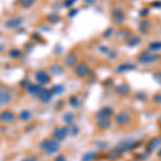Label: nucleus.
Listing matches in <instances>:
<instances>
[{
  "label": "nucleus",
  "instance_id": "e433bc0d",
  "mask_svg": "<svg viewBox=\"0 0 161 161\" xmlns=\"http://www.w3.org/2000/svg\"><path fill=\"white\" fill-rule=\"evenodd\" d=\"M152 5H153L154 8L161 9V1H159V0H157V1H154V2H152Z\"/></svg>",
  "mask_w": 161,
  "mask_h": 161
},
{
  "label": "nucleus",
  "instance_id": "c9c22d12",
  "mask_svg": "<svg viewBox=\"0 0 161 161\" xmlns=\"http://www.w3.org/2000/svg\"><path fill=\"white\" fill-rule=\"evenodd\" d=\"M149 14V9L148 8H144L141 10V12H140V16H142V17H144V16L148 15Z\"/></svg>",
  "mask_w": 161,
  "mask_h": 161
},
{
  "label": "nucleus",
  "instance_id": "1a4fd4ad",
  "mask_svg": "<svg viewBox=\"0 0 161 161\" xmlns=\"http://www.w3.org/2000/svg\"><path fill=\"white\" fill-rule=\"evenodd\" d=\"M38 96L40 98V100L44 103H47L52 100V91L48 90V89H41V91Z\"/></svg>",
  "mask_w": 161,
  "mask_h": 161
},
{
  "label": "nucleus",
  "instance_id": "ddd939ff",
  "mask_svg": "<svg viewBox=\"0 0 161 161\" xmlns=\"http://www.w3.org/2000/svg\"><path fill=\"white\" fill-rule=\"evenodd\" d=\"M140 43H141V37L135 36V34L130 36L128 38V40H127V45H128L129 47H134V46H137Z\"/></svg>",
  "mask_w": 161,
  "mask_h": 161
},
{
  "label": "nucleus",
  "instance_id": "cd10ccee",
  "mask_svg": "<svg viewBox=\"0 0 161 161\" xmlns=\"http://www.w3.org/2000/svg\"><path fill=\"white\" fill-rule=\"evenodd\" d=\"M52 93H64V87L60 86V85H57V86H54L52 89Z\"/></svg>",
  "mask_w": 161,
  "mask_h": 161
},
{
  "label": "nucleus",
  "instance_id": "f8f14e48",
  "mask_svg": "<svg viewBox=\"0 0 161 161\" xmlns=\"http://www.w3.org/2000/svg\"><path fill=\"white\" fill-rule=\"evenodd\" d=\"M161 144V137H155V139H152L150 141L147 143V146L146 148L148 152H153L155 149H157Z\"/></svg>",
  "mask_w": 161,
  "mask_h": 161
},
{
  "label": "nucleus",
  "instance_id": "7c9ffc66",
  "mask_svg": "<svg viewBox=\"0 0 161 161\" xmlns=\"http://www.w3.org/2000/svg\"><path fill=\"white\" fill-rule=\"evenodd\" d=\"M33 2V0H20V3L23 5V7H26V8H28L30 7Z\"/></svg>",
  "mask_w": 161,
  "mask_h": 161
},
{
  "label": "nucleus",
  "instance_id": "2f4dec72",
  "mask_svg": "<svg viewBox=\"0 0 161 161\" xmlns=\"http://www.w3.org/2000/svg\"><path fill=\"white\" fill-rule=\"evenodd\" d=\"M64 119L66 120V122H68V124H72V120H73V116L70 114V113H67L66 115L64 116Z\"/></svg>",
  "mask_w": 161,
  "mask_h": 161
},
{
  "label": "nucleus",
  "instance_id": "4468645a",
  "mask_svg": "<svg viewBox=\"0 0 161 161\" xmlns=\"http://www.w3.org/2000/svg\"><path fill=\"white\" fill-rule=\"evenodd\" d=\"M116 91L121 96H127L130 93V86L128 84H120L116 87Z\"/></svg>",
  "mask_w": 161,
  "mask_h": 161
},
{
  "label": "nucleus",
  "instance_id": "6e6552de",
  "mask_svg": "<svg viewBox=\"0 0 161 161\" xmlns=\"http://www.w3.org/2000/svg\"><path fill=\"white\" fill-rule=\"evenodd\" d=\"M75 73L78 76L84 77L89 74V69L85 64H78L76 66V68H75Z\"/></svg>",
  "mask_w": 161,
  "mask_h": 161
},
{
  "label": "nucleus",
  "instance_id": "a211bd4d",
  "mask_svg": "<svg viewBox=\"0 0 161 161\" xmlns=\"http://www.w3.org/2000/svg\"><path fill=\"white\" fill-rule=\"evenodd\" d=\"M150 26H152L150 22H149L148 20H142L141 23H140L139 30H140V32H142V33H146V31H147V30L150 28Z\"/></svg>",
  "mask_w": 161,
  "mask_h": 161
},
{
  "label": "nucleus",
  "instance_id": "20e7f679",
  "mask_svg": "<svg viewBox=\"0 0 161 161\" xmlns=\"http://www.w3.org/2000/svg\"><path fill=\"white\" fill-rule=\"evenodd\" d=\"M131 120V118H130V114L125 111H122V112H119L117 115H115V122H116L117 125L119 126H125L127 124H129Z\"/></svg>",
  "mask_w": 161,
  "mask_h": 161
},
{
  "label": "nucleus",
  "instance_id": "9b49d317",
  "mask_svg": "<svg viewBox=\"0 0 161 161\" xmlns=\"http://www.w3.org/2000/svg\"><path fill=\"white\" fill-rule=\"evenodd\" d=\"M68 133H69V129L66 128V127H62V128H59L55 130L54 137L57 139V141H62Z\"/></svg>",
  "mask_w": 161,
  "mask_h": 161
},
{
  "label": "nucleus",
  "instance_id": "2eb2a0df",
  "mask_svg": "<svg viewBox=\"0 0 161 161\" xmlns=\"http://www.w3.org/2000/svg\"><path fill=\"white\" fill-rule=\"evenodd\" d=\"M36 77H37V80H38L39 83H41V84H47L48 80H49V77H48V75L44 72V71L38 72L37 73Z\"/></svg>",
  "mask_w": 161,
  "mask_h": 161
},
{
  "label": "nucleus",
  "instance_id": "9d476101",
  "mask_svg": "<svg viewBox=\"0 0 161 161\" xmlns=\"http://www.w3.org/2000/svg\"><path fill=\"white\" fill-rule=\"evenodd\" d=\"M14 119V114L9 110L2 111L0 113V120L3 121V122H11Z\"/></svg>",
  "mask_w": 161,
  "mask_h": 161
},
{
  "label": "nucleus",
  "instance_id": "aec40b11",
  "mask_svg": "<svg viewBox=\"0 0 161 161\" xmlns=\"http://www.w3.org/2000/svg\"><path fill=\"white\" fill-rule=\"evenodd\" d=\"M129 37H130V31L127 28L120 29L117 33V39L118 40H125V39H128Z\"/></svg>",
  "mask_w": 161,
  "mask_h": 161
},
{
  "label": "nucleus",
  "instance_id": "412c9836",
  "mask_svg": "<svg viewBox=\"0 0 161 161\" xmlns=\"http://www.w3.org/2000/svg\"><path fill=\"white\" fill-rule=\"evenodd\" d=\"M121 154L122 153H121L118 148H114V149H112V150H110L109 153H108L106 158H108V159H115V158L119 157Z\"/></svg>",
  "mask_w": 161,
  "mask_h": 161
},
{
  "label": "nucleus",
  "instance_id": "473e14b6",
  "mask_svg": "<svg viewBox=\"0 0 161 161\" xmlns=\"http://www.w3.org/2000/svg\"><path fill=\"white\" fill-rule=\"evenodd\" d=\"M154 80H156L158 84L161 85V71H158L154 74Z\"/></svg>",
  "mask_w": 161,
  "mask_h": 161
},
{
  "label": "nucleus",
  "instance_id": "423d86ee",
  "mask_svg": "<svg viewBox=\"0 0 161 161\" xmlns=\"http://www.w3.org/2000/svg\"><path fill=\"white\" fill-rule=\"evenodd\" d=\"M114 114V111H113L111 108L109 106H104L101 110H99L96 114L97 119H101V118H110Z\"/></svg>",
  "mask_w": 161,
  "mask_h": 161
},
{
  "label": "nucleus",
  "instance_id": "4c0bfd02",
  "mask_svg": "<svg viewBox=\"0 0 161 161\" xmlns=\"http://www.w3.org/2000/svg\"><path fill=\"white\" fill-rule=\"evenodd\" d=\"M56 161H66V159H64L62 156H60V157H57L56 158Z\"/></svg>",
  "mask_w": 161,
  "mask_h": 161
},
{
  "label": "nucleus",
  "instance_id": "f3484780",
  "mask_svg": "<svg viewBox=\"0 0 161 161\" xmlns=\"http://www.w3.org/2000/svg\"><path fill=\"white\" fill-rule=\"evenodd\" d=\"M11 99V96L8 91L5 90H0V105H3L5 103H8Z\"/></svg>",
  "mask_w": 161,
  "mask_h": 161
},
{
  "label": "nucleus",
  "instance_id": "7ed1b4c3",
  "mask_svg": "<svg viewBox=\"0 0 161 161\" xmlns=\"http://www.w3.org/2000/svg\"><path fill=\"white\" fill-rule=\"evenodd\" d=\"M140 143L135 142L134 140H124L118 143L116 148H118L120 150L121 153L124 154L125 152H128V150H132L133 148H135L137 146H139Z\"/></svg>",
  "mask_w": 161,
  "mask_h": 161
},
{
  "label": "nucleus",
  "instance_id": "f257e3e1",
  "mask_svg": "<svg viewBox=\"0 0 161 161\" xmlns=\"http://www.w3.org/2000/svg\"><path fill=\"white\" fill-rule=\"evenodd\" d=\"M159 59H160V55L154 52H150V51H143L137 57V61L142 64H154Z\"/></svg>",
  "mask_w": 161,
  "mask_h": 161
},
{
  "label": "nucleus",
  "instance_id": "ea45409f",
  "mask_svg": "<svg viewBox=\"0 0 161 161\" xmlns=\"http://www.w3.org/2000/svg\"><path fill=\"white\" fill-rule=\"evenodd\" d=\"M159 122H160V124H161V117H160V119H159Z\"/></svg>",
  "mask_w": 161,
  "mask_h": 161
},
{
  "label": "nucleus",
  "instance_id": "5701e85b",
  "mask_svg": "<svg viewBox=\"0 0 161 161\" xmlns=\"http://www.w3.org/2000/svg\"><path fill=\"white\" fill-rule=\"evenodd\" d=\"M41 87L37 86V85H30L29 87H27V91L32 95H39V93L41 91Z\"/></svg>",
  "mask_w": 161,
  "mask_h": 161
},
{
  "label": "nucleus",
  "instance_id": "72a5a7b5",
  "mask_svg": "<svg viewBox=\"0 0 161 161\" xmlns=\"http://www.w3.org/2000/svg\"><path fill=\"white\" fill-rule=\"evenodd\" d=\"M153 101L157 104H161V93H157L153 97Z\"/></svg>",
  "mask_w": 161,
  "mask_h": 161
},
{
  "label": "nucleus",
  "instance_id": "393cba45",
  "mask_svg": "<svg viewBox=\"0 0 161 161\" xmlns=\"http://www.w3.org/2000/svg\"><path fill=\"white\" fill-rule=\"evenodd\" d=\"M149 156H150V152L146 150V152H144V153L137 154V156H135V158L139 159V160H145V159H148Z\"/></svg>",
  "mask_w": 161,
  "mask_h": 161
},
{
  "label": "nucleus",
  "instance_id": "0eeeda50",
  "mask_svg": "<svg viewBox=\"0 0 161 161\" xmlns=\"http://www.w3.org/2000/svg\"><path fill=\"white\" fill-rule=\"evenodd\" d=\"M137 66L130 62H125V64H121L120 66H118L116 69V73H124L127 71H131V70H135Z\"/></svg>",
  "mask_w": 161,
  "mask_h": 161
},
{
  "label": "nucleus",
  "instance_id": "b1692460",
  "mask_svg": "<svg viewBox=\"0 0 161 161\" xmlns=\"http://www.w3.org/2000/svg\"><path fill=\"white\" fill-rule=\"evenodd\" d=\"M20 118L24 121L29 120V119L31 118V113L29 112V111H23V112H20Z\"/></svg>",
  "mask_w": 161,
  "mask_h": 161
},
{
  "label": "nucleus",
  "instance_id": "4be33fe9",
  "mask_svg": "<svg viewBox=\"0 0 161 161\" xmlns=\"http://www.w3.org/2000/svg\"><path fill=\"white\" fill-rule=\"evenodd\" d=\"M64 62L67 66H73V64L76 62V56L75 55H73V54H69L68 56L66 57V59H64Z\"/></svg>",
  "mask_w": 161,
  "mask_h": 161
},
{
  "label": "nucleus",
  "instance_id": "c756f323",
  "mask_svg": "<svg viewBox=\"0 0 161 161\" xmlns=\"http://www.w3.org/2000/svg\"><path fill=\"white\" fill-rule=\"evenodd\" d=\"M70 103H71V105H72L73 108H77L80 105V101H78V99H77L76 97H72L71 100H70Z\"/></svg>",
  "mask_w": 161,
  "mask_h": 161
},
{
  "label": "nucleus",
  "instance_id": "58836bf2",
  "mask_svg": "<svg viewBox=\"0 0 161 161\" xmlns=\"http://www.w3.org/2000/svg\"><path fill=\"white\" fill-rule=\"evenodd\" d=\"M158 156H159V157H161V149L159 150V152H158Z\"/></svg>",
  "mask_w": 161,
  "mask_h": 161
},
{
  "label": "nucleus",
  "instance_id": "dca6fc26",
  "mask_svg": "<svg viewBox=\"0 0 161 161\" xmlns=\"http://www.w3.org/2000/svg\"><path fill=\"white\" fill-rule=\"evenodd\" d=\"M111 125H112V122L110 120V118H101V119H98V121H97V126L102 129L110 128Z\"/></svg>",
  "mask_w": 161,
  "mask_h": 161
},
{
  "label": "nucleus",
  "instance_id": "a878e982",
  "mask_svg": "<svg viewBox=\"0 0 161 161\" xmlns=\"http://www.w3.org/2000/svg\"><path fill=\"white\" fill-rule=\"evenodd\" d=\"M95 157H97V153H96V152H88L87 154H85V155H84V161L93 160Z\"/></svg>",
  "mask_w": 161,
  "mask_h": 161
},
{
  "label": "nucleus",
  "instance_id": "f704fd0d",
  "mask_svg": "<svg viewBox=\"0 0 161 161\" xmlns=\"http://www.w3.org/2000/svg\"><path fill=\"white\" fill-rule=\"evenodd\" d=\"M113 32H114V29H113V28H109L108 30H106V31L104 32V33H103V37H104L105 39H109L110 37L113 34Z\"/></svg>",
  "mask_w": 161,
  "mask_h": 161
},
{
  "label": "nucleus",
  "instance_id": "bb28decb",
  "mask_svg": "<svg viewBox=\"0 0 161 161\" xmlns=\"http://www.w3.org/2000/svg\"><path fill=\"white\" fill-rule=\"evenodd\" d=\"M51 71L54 74H60V73H62V68L58 64H54V66L51 67Z\"/></svg>",
  "mask_w": 161,
  "mask_h": 161
},
{
  "label": "nucleus",
  "instance_id": "6ab92c4d",
  "mask_svg": "<svg viewBox=\"0 0 161 161\" xmlns=\"http://www.w3.org/2000/svg\"><path fill=\"white\" fill-rule=\"evenodd\" d=\"M148 49L150 52H158L161 51V41H154L148 44Z\"/></svg>",
  "mask_w": 161,
  "mask_h": 161
},
{
  "label": "nucleus",
  "instance_id": "39448f33",
  "mask_svg": "<svg viewBox=\"0 0 161 161\" xmlns=\"http://www.w3.org/2000/svg\"><path fill=\"white\" fill-rule=\"evenodd\" d=\"M112 18L116 25H120L125 20V13L120 9H115L112 12Z\"/></svg>",
  "mask_w": 161,
  "mask_h": 161
},
{
  "label": "nucleus",
  "instance_id": "c85d7f7f",
  "mask_svg": "<svg viewBox=\"0 0 161 161\" xmlns=\"http://www.w3.org/2000/svg\"><path fill=\"white\" fill-rule=\"evenodd\" d=\"M135 98H137V100H145L147 98V93H145L144 91H139L135 95Z\"/></svg>",
  "mask_w": 161,
  "mask_h": 161
},
{
  "label": "nucleus",
  "instance_id": "f03ea898",
  "mask_svg": "<svg viewBox=\"0 0 161 161\" xmlns=\"http://www.w3.org/2000/svg\"><path fill=\"white\" fill-rule=\"evenodd\" d=\"M41 148L44 149L45 152L49 155H53L58 152L59 149V145H58V142L55 141V140H45L40 144Z\"/></svg>",
  "mask_w": 161,
  "mask_h": 161
}]
</instances>
